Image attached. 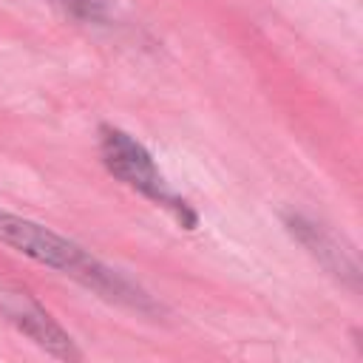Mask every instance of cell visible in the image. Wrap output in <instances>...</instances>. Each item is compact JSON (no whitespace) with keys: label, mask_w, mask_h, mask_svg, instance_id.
Returning a JSON list of instances; mask_svg holds the SVG:
<instances>
[{"label":"cell","mask_w":363,"mask_h":363,"mask_svg":"<svg viewBox=\"0 0 363 363\" xmlns=\"http://www.w3.org/2000/svg\"><path fill=\"white\" fill-rule=\"evenodd\" d=\"M0 244L26 255L28 261H34L40 267H48V269L77 281L79 286H85L88 292H94L96 298H102L108 303L125 306V309H130L136 315H147V318L164 315L162 301H156L139 281H133L122 269L105 264L99 255L85 250L74 238L34 221V218L3 210V207H0Z\"/></svg>","instance_id":"cell-1"},{"label":"cell","mask_w":363,"mask_h":363,"mask_svg":"<svg viewBox=\"0 0 363 363\" xmlns=\"http://www.w3.org/2000/svg\"><path fill=\"white\" fill-rule=\"evenodd\" d=\"M96 150H99V159H102L105 170L116 182H122L125 187H130L133 193H139L150 204L167 210L176 218L179 227H184V230H196L199 227L196 207L182 193H176L170 187V182L159 170L153 153L136 136H130L128 130H122L116 125H99Z\"/></svg>","instance_id":"cell-2"},{"label":"cell","mask_w":363,"mask_h":363,"mask_svg":"<svg viewBox=\"0 0 363 363\" xmlns=\"http://www.w3.org/2000/svg\"><path fill=\"white\" fill-rule=\"evenodd\" d=\"M0 318L14 332L28 337L37 349L51 354L54 360H60V363H79L82 360V349L77 346L74 335L26 286L0 281Z\"/></svg>","instance_id":"cell-3"},{"label":"cell","mask_w":363,"mask_h":363,"mask_svg":"<svg viewBox=\"0 0 363 363\" xmlns=\"http://www.w3.org/2000/svg\"><path fill=\"white\" fill-rule=\"evenodd\" d=\"M284 230L343 286H349L352 292L360 289V264L352 252V247H346L326 224L315 221L306 213L298 210H286L284 213Z\"/></svg>","instance_id":"cell-4"},{"label":"cell","mask_w":363,"mask_h":363,"mask_svg":"<svg viewBox=\"0 0 363 363\" xmlns=\"http://www.w3.org/2000/svg\"><path fill=\"white\" fill-rule=\"evenodd\" d=\"M45 3L82 26H113L116 20L108 0H45Z\"/></svg>","instance_id":"cell-5"}]
</instances>
